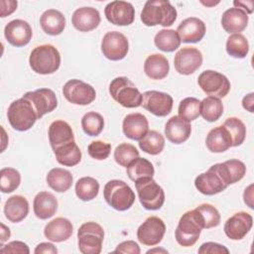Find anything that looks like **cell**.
<instances>
[{
    "label": "cell",
    "mask_w": 254,
    "mask_h": 254,
    "mask_svg": "<svg viewBox=\"0 0 254 254\" xmlns=\"http://www.w3.org/2000/svg\"><path fill=\"white\" fill-rule=\"evenodd\" d=\"M7 118L12 128L21 132L31 129L39 119L32 103L24 97L13 101L9 105Z\"/></svg>",
    "instance_id": "277c9868"
},
{
    "label": "cell",
    "mask_w": 254,
    "mask_h": 254,
    "mask_svg": "<svg viewBox=\"0 0 254 254\" xmlns=\"http://www.w3.org/2000/svg\"><path fill=\"white\" fill-rule=\"evenodd\" d=\"M248 14L240 8L227 9L221 17V26L229 34H240L248 25Z\"/></svg>",
    "instance_id": "cb8c5ba5"
},
{
    "label": "cell",
    "mask_w": 254,
    "mask_h": 254,
    "mask_svg": "<svg viewBox=\"0 0 254 254\" xmlns=\"http://www.w3.org/2000/svg\"><path fill=\"white\" fill-rule=\"evenodd\" d=\"M141 250L139 245L133 240L123 241L117 245L113 253H131V254H140Z\"/></svg>",
    "instance_id": "f907efd6"
},
{
    "label": "cell",
    "mask_w": 254,
    "mask_h": 254,
    "mask_svg": "<svg viewBox=\"0 0 254 254\" xmlns=\"http://www.w3.org/2000/svg\"><path fill=\"white\" fill-rule=\"evenodd\" d=\"M176 19L177 10L168 0H148L141 12V21L148 27H170Z\"/></svg>",
    "instance_id": "6da1fadb"
},
{
    "label": "cell",
    "mask_w": 254,
    "mask_h": 254,
    "mask_svg": "<svg viewBox=\"0 0 254 254\" xmlns=\"http://www.w3.org/2000/svg\"><path fill=\"white\" fill-rule=\"evenodd\" d=\"M33 208L38 218L48 219L54 216L58 210L57 197L50 191H40L34 198Z\"/></svg>",
    "instance_id": "83f0119b"
},
{
    "label": "cell",
    "mask_w": 254,
    "mask_h": 254,
    "mask_svg": "<svg viewBox=\"0 0 254 254\" xmlns=\"http://www.w3.org/2000/svg\"><path fill=\"white\" fill-rule=\"evenodd\" d=\"M138 144L143 152L150 155H158L165 147V138L160 132L150 130Z\"/></svg>",
    "instance_id": "74e56055"
},
{
    "label": "cell",
    "mask_w": 254,
    "mask_h": 254,
    "mask_svg": "<svg viewBox=\"0 0 254 254\" xmlns=\"http://www.w3.org/2000/svg\"><path fill=\"white\" fill-rule=\"evenodd\" d=\"M198 253L200 254H221V253H225L228 254L229 250L216 242H205L203 244L200 245V247L198 248Z\"/></svg>",
    "instance_id": "681fc988"
},
{
    "label": "cell",
    "mask_w": 254,
    "mask_h": 254,
    "mask_svg": "<svg viewBox=\"0 0 254 254\" xmlns=\"http://www.w3.org/2000/svg\"><path fill=\"white\" fill-rule=\"evenodd\" d=\"M134 183L139 200L144 208L158 210L163 206L165 191L153 178H142Z\"/></svg>",
    "instance_id": "ba28073f"
},
{
    "label": "cell",
    "mask_w": 254,
    "mask_h": 254,
    "mask_svg": "<svg viewBox=\"0 0 254 254\" xmlns=\"http://www.w3.org/2000/svg\"><path fill=\"white\" fill-rule=\"evenodd\" d=\"M106 19L116 26H129L134 22L135 9L127 1H112L104 8Z\"/></svg>",
    "instance_id": "2e32d148"
},
{
    "label": "cell",
    "mask_w": 254,
    "mask_h": 254,
    "mask_svg": "<svg viewBox=\"0 0 254 254\" xmlns=\"http://www.w3.org/2000/svg\"><path fill=\"white\" fill-rule=\"evenodd\" d=\"M0 5H1L0 15L2 18H4V17L12 14L17 9L18 2L15 0H2L0 2Z\"/></svg>",
    "instance_id": "816d5d0a"
},
{
    "label": "cell",
    "mask_w": 254,
    "mask_h": 254,
    "mask_svg": "<svg viewBox=\"0 0 254 254\" xmlns=\"http://www.w3.org/2000/svg\"><path fill=\"white\" fill-rule=\"evenodd\" d=\"M202 220L203 229L216 227L220 223V214L215 206L209 203H202L195 208Z\"/></svg>",
    "instance_id": "f6af8a7d"
},
{
    "label": "cell",
    "mask_w": 254,
    "mask_h": 254,
    "mask_svg": "<svg viewBox=\"0 0 254 254\" xmlns=\"http://www.w3.org/2000/svg\"><path fill=\"white\" fill-rule=\"evenodd\" d=\"M101 18L97 9L93 7H81L76 9L71 17L73 27L79 32H90L98 27Z\"/></svg>",
    "instance_id": "603a6c76"
},
{
    "label": "cell",
    "mask_w": 254,
    "mask_h": 254,
    "mask_svg": "<svg viewBox=\"0 0 254 254\" xmlns=\"http://www.w3.org/2000/svg\"><path fill=\"white\" fill-rule=\"evenodd\" d=\"M202 64L200 51L193 47H185L177 52L174 58V65L180 74L189 75L197 70Z\"/></svg>",
    "instance_id": "5bb4252c"
},
{
    "label": "cell",
    "mask_w": 254,
    "mask_h": 254,
    "mask_svg": "<svg viewBox=\"0 0 254 254\" xmlns=\"http://www.w3.org/2000/svg\"><path fill=\"white\" fill-rule=\"evenodd\" d=\"M122 131L127 138L140 141L149 131L148 119L142 113H130L123 119Z\"/></svg>",
    "instance_id": "7402d4cb"
},
{
    "label": "cell",
    "mask_w": 254,
    "mask_h": 254,
    "mask_svg": "<svg viewBox=\"0 0 254 254\" xmlns=\"http://www.w3.org/2000/svg\"><path fill=\"white\" fill-rule=\"evenodd\" d=\"M88 154L95 160H105L108 158L111 152V145L103 141H92L87 148Z\"/></svg>",
    "instance_id": "7dc6e473"
},
{
    "label": "cell",
    "mask_w": 254,
    "mask_h": 254,
    "mask_svg": "<svg viewBox=\"0 0 254 254\" xmlns=\"http://www.w3.org/2000/svg\"><path fill=\"white\" fill-rule=\"evenodd\" d=\"M22 97L32 103L39 119L45 114L54 111L58 106L56 93L50 88H39L34 91H28Z\"/></svg>",
    "instance_id": "9a60e30c"
},
{
    "label": "cell",
    "mask_w": 254,
    "mask_h": 254,
    "mask_svg": "<svg viewBox=\"0 0 254 254\" xmlns=\"http://www.w3.org/2000/svg\"><path fill=\"white\" fill-rule=\"evenodd\" d=\"M63 94L68 102L76 105H88L96 97V91L90 84L75 78L64 83Z\"/></svg>",
    "instance_id": "30bf717a"
},
{
    "label": "cell",
    "mask_w": 254,
    "mask_h": 254,
    "mask_svg": "<svg viewBox=\"0 0 254 254\" xmlns=\"http://www.w3.org/2000/svg\"><path fill=\"white\" fill-rule=\"evenodd\" d=\"M35 254H40V253H49V254H57L58 249L57 247L50 243V242H42L38 244L34 250Z\"/></svg>",
    "instance_id": "f5cc1de1"
},
{
    "label": "cell",
    "mask_w": 254,
    "mask_h": 254,
    "mask_svg": "<svg viewBox=\"0 0 254 254\" xmlns=\"http://www.w3.org/2000/svg\"><path fill=\"white\" fill-rule=\"evenodd\" d=\"M126 173L131 181L136 182L142 178H153L155 170L149 160L138 157L126 167Z\"/></svg>",
    "instance_id": "e575fe53"
},
{
    "label": "cell",
    "mask_w": 254,
    "mask_h": 254,
    "mask_svg": "<svg viewBox=\"0 0 254 254\" xmlns=\"http://www.w3.org/2000/svg\"><path fill=\"white\" fill-rule=\"evenodd\" d=\"M104 230L94 221L84 222L77 230L78 250L83 254H99L102 249Z\"/></svg>",
    "instance_id": "52a82bcc"
},
{
    "label": "cell",
    "mask_w": 254,
    "mask_h": 254,
    "mask_svg": "<svg viewBox=\"0 0 254 254\" xmlns=\"http://www.w3.org/2000/svg\"><path fill=\"white\" fill-rule=\"evenodd\" d=\"M21 183V175L14 168H3L0 171V190L9 193L18 189Z\"/></svg>",
    "instance_id": "7bdbcfd3"
},
{
    "label": "cell",
    "mask_w": 254,
    "mask_h": 254,
    "mask_svg": "<svg viewBox=\"0 0 254 254\" xmlns=\"http://www.w3.org/2000/svg\"><path fill=\"white\" fill-rule=\"evenodd\" d=\"M205 24L196 17L183 20L177 28V33L183 43H197L205 35Z\"/></svg>",
    "instance_id": "ffe728a7"
},
{
    "label": "cell",
    "mask_w": 254,
    "mask_h": 254,
    "mask_svg": "<svg viewBox=\"0 0 254 254\" xmlns=\"http://www.w3.org/2000/svg\"><path fill=\"white\" fill-rule=\"evenodd\" d=\"M99 191V183L91 177H82L75 184V194L83 200L89 201L95 198Z\"/></svg>",
    "instance_id": "f35d334b"
},
{
    "label": "cell",
    "mask_w": 254,
    "mask_h": 254,
    "mask_svg": "<svg viewBox=\"0 0 254 254\" xmlns=\"http://www.w3.org/2000/svg\"><path fill=\"white\" fill-rule=\"evenodd\" d=\"M199 104H200V101L195 97L184 98L179 104V108H178L179 116L183 117L184 119L190 122L195 120L200 115Z\"/></svg>",
    "instance_id": "bcb514c9"
},
{
    "label": "cell",
    "mask_w": 254,
    "mask_h": 254,
    "mask_svg": "<svg viewBox=\"0 0 254 254\" xmlns=\"http://www.w3.org/2000/svg\"><path fill=\"white\" fill-rule=\"evenodd\" d=\"M173 97L166 92L158 90H148L142 94V106L150 113L165 117L173 109Z\"/></svg>",
    "instance_id": "7c38bea8"
},
{
    "label": "cell",
    "mask_w": 254,
    "mask_h": 254,
    "mask_svg": "<svg viewBox=\"0 0 254 254\" xmlns=\"http://www.w3.org/2000/svg\"><path fill=\"white\" fill-rule=\"evenodd\" d=\"M29 213V202L26 197L16 194L9 197L4 205V214L6 218L17 223L24 220Z\"/></svg>",
    "instance_id": "f1b7e54d"
},
{
    "label": "cell",
    "mask_w": 254,
    "mask_h": 254,
    "mask_svg": "<svg viewBox=\"0 0 254 254\" xmlns=\"http://www.w3.org/2000/svg\"><path fill=\"white\" fill-rule=\"evenodd\" d=\"M166 225L158 216L148 217L137 229V238L140 243L146 246L159 244L165 235Z\"/></svg>",
    "instance_id": "4fadbf2b"
},
{
    "label": "cell",
    "mask_w": 254,
    "mask_h": 254,
    "mask_svg": "<svg viewBox=\"0 0 254 254\" xmlns=\"http://www.w3.org/2000/svg\"><path fill=\"white\" fill-rule=\"evenodd\" d=\"M253 104H254V93H249L245 95L242 99V106L249 112H253Z\"/></svg>",
    "instance_id": "11a10c76"
},
{
    "label": "cell",
    "mask_w": 254,
    "mask_h": 254,
    "mask_svg": "<svg viewBox=\"0 0 254 254\" xmlns=\"http://www.w3.org/2000/svg\"><path fill=\"white\" fill-rule=\"evenodd\" d=\"M46 181L52 190L57 192H64L71 188L73 178L69 171L62 168H54L48 173Z\"/></svg>",
    "instance_id": "d6a6232c"
},
{
    "label": "cell",
    "mask_w": 254,
    "mask_h": 254,
    "mask_svg": "<svg viewBox=\"0 0 254 254\" xmlns=\"http://www.w3.org/2000/svg\"><path fill=\"white\" fill-rule=\"evenodd\" d=\"M244 202L250 207L253 208V185H250L248 188L245 189L243 193Z\"/></svg>",
    "instance_id": "9f6ffc18"
},
{
    "label": "cell",
    "mask_w": 254,
    "mask_h": 254,
    "mask_svg": "<svg viewBox=\"0 0 254 254\" xmlns=\"http://www.w3.org/2000/svg\"><path fill=\"white\" fill-rule=\"evenodd\" d=\"M223 126L231 138L232 147L240 146L244 142L246 137V127L239 118L229 117L224 121Z\"/></svg>",
    "instance_id": "60d3db41"
},
{
    "label": "cell",
    "mask_w": 254,
    "mask_h": 254,
    "mask_svg": "<svg viewBox=\"0 0 254 254\" xmlns=\"http://www.w3.org/2000/svg\"><path fill=\"white\" fill-rule=\"evenodd\" d=\"M191 133L190 121L179 115L171 117L165 125V135L173 144H182L186 142Z\"/></svg>",
    "instance_id": "44dd1931"
},
{
    "label": "cell",
    "mask_w": 254,
    "mask_h": 254,
    "mask_svg": "<svg viewBox=\"0 0 254 254\" xmlns=\"http://www.w3.org/2000/svg\"><path fill=\"white\" fill-rule=\"evenodd\" d=\"M154 44L159 50L171 53L180 47L181 39L177 31L172 29H162L156 34Z\"/></svg>",
    "instance_id": "d590c367"
},
{
    "label": "cell",
    "mask_w": 254,
    "mask_h": 254,
    "mask_svg": "<svg viewBox=\"0 0 254 254\" xmlns=\"http://www.w3.org/2000/svg\"><path fill=\"white\" fill-rule=\"evenodd\" d=\"M0 253H12V254H29L30 249L28 245L22 241H11L6 245H3L0 249Z\"/></svg>",
    "instance_id": "c3c4849f"
},
{
    "label": "cell",
    "mask_w": 254,
    "mask_h": 254,
    "mask_svg": "<svg viewBox=\"0 0 254 254\" xmlns=\"http://www.w3.org/2000/svg\"><path fill=\"white\" fill-rule=\"evenodd\" d=\"M4 36L9 44L19 48L30 43L33 31L28 22L21 19H15L5 26Z\"/></svg>",
    "instance_id": "d6986e66"
},
{
    "label": "cell",
    "mask_w": 254,
    "mask_h": 254,
    "mask_svg": "<svg viewBox=\"0 0 254 254\" xmlns=\"http://www.w3.org/2000/svg\"><path fill=\"white\" fill-rule=\"evenodd\" d=\"M73 226L65 217H57L51 220L44 229L46 238L52 242H63L72 234Z\"/></svg>",
    "instance_id": "4316f807"
},
{
    "label": "cell",
    "mask_w": 254,
    "mask_h": 254,
    "mask_svg": "<svg viewBox=\"0 0 254 254\" xmlns=\"http://www.w3.org/2000/svg\"><path fill=\"white\" fill-rule=\"evenodd\" d=\"M226 52L236 59H244L249 52V43L242 34H232L226 41Z\"/></svg>",
    "instance_id": "ab89813d"
},
{
    "label": "cell",
    "mask_w": 254,
    "mask_h": 254,
    "mask_svg": "<svg viewBox=\"0 0 254 254\" xmlns=\"http://www.w3.org/2000/svg\"><path fill=\"white\" fill-rule=\"evenodd\" d=\"M49 141L53 151L74 141L70 125L64 120H56L49 127Z\"/></svg>",
    "instance_id": "d4e9b609"
},
{
    "label": "cell",
    "mask_w": 254,
    "mask_h": 254,
    "mask_svg": "<svg viewBox=\"0 0 254 254\" xmlns=\"http://www.w3.org/2000/svg\"><path fill=\"white\" fill-rule=\"evenodd\" d=\"M156 252H163V253H168V251L167 250H165V249H158V248H155V249H151V250H148L147 251V253L149 254V253H156Z\"/></svg>",
    "instance_id": "680465c9"
},
{
    "label": "cell",
    "mask_w": 254,
    "mask_h": 254,
    "mask_svg": "<svg viewBox=\"0 0 254 254\" xmlns=\"http://www.w3.org/2000/svg\"><path fill=\"white\" fill-rule=\"evenodd\" d=\"M111 97L126 108L139 107L142 104V93L126 76L114 78L109 84Z\"/></svg>",
    "instance_id": "8992f818"
},
{
    "label": "cell",
    "mask_w": 254,
    "mask_h": 254,
    "mask_svg": "<svg viewBox=\"0 0 254 254\" xmlns=\"http://www.w3.org/2000/svg\"><path fill=\"white\" fill-rule=\"evenodd\" d=\"M54 153L58 163L65 167H73L81 160V151L74 141L62 146Z\"/></svg>",
    "instance_id": "836d02e7"
},
{
    "label": "cell",
    "mask_w": 254,
    "mask_h": 254,
    "mask_svg": "<svg viewBox=\"0 0 254 254\" xmlns=\"http://www.w3.org/2000/svg\"><path fill=\"white\" fill-rule=\"evenodd\" d=\"M29 64L36 73L52 74L56 72L61 65V55L58 49L53 45H40L32 50Z\"/></svg>",
    "instance_id": "7a4b0ae2"
},
{
    "label": "cell",
    "mask_w": 254,
    "mask_h": 254,
    "mask_svg": "<svg viewBox=\"0 0 254 254\" xmlns=\"http://www.w3.org/2000/svg\"><path fill=\"white\" fill-rule=\"evenodd\" d=\"M129 51L128 39L117 31L107 32L101 41V52L110 61L123 60Z\"/></svg>",
    "instance_id": "8fae6325"
},
{
    "label": "cell",
    "mask_w": 254,
    "mask_h": 254,
    "mask_svg": "<svg viewBox=\"0 0 254 254\" xmlns=\"http://www.w3.org/2000/svg\"><path fill=\"white\" fill-rule=\"evenodd\" d=\"M203 224L198 211L194 208L185 212L175 231L176 241L183 247H190L198 240Z\"/></svg>",
    "instance_id": "3957f363"
},
{
    "label": "cell",
    "mask_w": 254,
    "mask_h": 254,
    "mask_svg": "<svg viewBox=\"0 0 254 254\" xmlns=\"http://www.w3.org/2000/svg\"><path fill=\"white\" fill-rule=\"evenodd\" d=\"M138 157H139V151L134 145L129 143H122L118 145L114 151L115 162L118 165L125 168Z\"/></svg>",
    "instance_id": "ee69618b"
},
{
    "label": "cell",
    "mask_w": 254,
    "mask_h": 254,
    "mask_svg": "<svg viewBox=\"0 0 254 254\" xmlns=\"http://www.w3.org/2000/svg\"><path fill=\"white\" fill-rule=\"evenodd\" d=\"M196 190L205 195H214L223 191L227 185L212 165L206 172L198 175L194 180Z\"/></svg>",
    "instance_id": "ac0fdd59"
},
{
    "label": "cell",
    "mask_w": 254,
    "mask_h": 254,
    "mask_svg": "<svg viewBox=\"0 0 254 254\" xmlns=\"http://www.w3.org/2000/svg\"><path fill=\"white\" fill-rule=\"evenodd\" d=\"M105 201L118 211L129 209L135 202V193L132 189L120 180H111L107 182L103 189Z\"/></svg>",
    "instance_id": "5b68a950"
},
{
    "label": "cell",
    "mask_w": 254,
    "mask_h": 254,
    "mask_svg": "<svg viewBox=\"0 0 254 254\" xmlns=\"http://www.w3.org/2000/svg\"><path fill=\"white\" fill-rule=\"evenodd\" d=\"M234 7L240 8L243 11H245L247 14H251L253 12V6L254 2L253 1H234L233 2Z\"/></svg>",
    "instance_id": "db71d44e"
},
{
    "label": "cell",
    "mask_w": 254,
    "mask_h": 254,
    "mask_svg": "<svg viewBox=\"0 0 254 254\" xmlns=\"http://www.w3.org/2000/svg\"><path fill=\"white\" fill-rule=\"evenodd\" d=\"M213 166L227 187L239 182L246 174L245 164L237 159H231L223 163H217Z\"/></svg>",
    "instance_id": "484cf974"
},
{
    "label": "cell",
    "mask_w": 254,
    "mask_h": 254,
    "mask_svg": "<svg viewBox=\"0 0 254 254\" xmlns=\"http://www.w3.org/2000/svg\"><path fill=\"white\" fill-rule=\"evenodd\" d=\"M40 25L46 34L58 36L64 30L65 18L59 10L48 9L42 14L40 18Z\"/></svg>",
    "instance_id": "f546056e"
},
{
    "label": "cell",
    "mask_w": 254,
    "mask_h": 254,
    "mask_svg": "<svg viewBox=\"0 0 254 254\" xmlns=\"http://www.w3.org/2000/svg\"><path fill=\"white\" fill-rule=\"evenodd\" d=\"M11 236V231L9 229V227H7L5 224L1 223V246H3V243L9 239Z\"/></svg>",
    "instance_id": "6f0895ef"
},
{
    "label": "cell",
    "mask_w": 254,
    "mask_h": 254,
    "mask_svg": "<svg viewBox=\"0 0 254 254\" xmlns=\"http://www.w3.org/2000/svg\"><path fill=\"white\" fill-rule=\"evenodd\" d=\"M197 83L204 93L216 98H223L230 90V81L222 73L207 69L202 71L197 78Z\"/></svg>",
    "instance_id": "9c48e42d"
},
{
    "label": "cell",
    "mask_w": 254,
    "mask_h": 254,
    "mask_svg": "<svg viewBox=\"0 0 254 254\" xmlns=\"http://www.w3.org/2000/svg\"><path fill=\"white\" fill-rule=\"evenodd\" d=\"M207 149L212 153H222L232 147L231 138L223 125L212 128L205 139Z\"/></svg>",
    "instance_id": "4dcf8cb0"
},
{
    "label": "cell",
    "mask_w": 254,
    "mask_h": 254,
    "mask_svg": "<svg viewBox=\"0 0 254 254\" xmlns=\"http://www.w3.org/2000/svg\"><path fill=\"white\" fill-rule=\"evenodd\" d=\"M170 70L167 58L161 54H153L147 57L144 63V71L151 79H163Z\"/></svg>",
    "instance_id": "1f68e13d"
},
{
    "label": "cell",
    "mask_w": 254,
    "mask_h": 254,
    "mask_svg": "<svg viewBox=\"0 0 254 254\" xmlns=\"http://www.w3.org/2000/svg\"><path fill=\"white\" fill-rule=\"evenodd\" d=\"M199 112L202 118L208 122H214L223 113V104L219 98L207 96L200 101Z\"/></svg>",
    "instance_id": "8d00e7d4"
},
{
    "label": "cell",
    "mask_w": 254,
    "mask_h": 254,
    "mask_svg": "<svg viewBox=\"0 0 254 254\" xmlns=\"http://www.w3.org/2000/svg\"><path fill=\"white\" fill-rule=\"evenodd\" d=\"M253 217L246 211H239L230 216L224 223V233L231 240H241L251 230Z\"/></svg>",
    "instance_id": "e0dca14e"
},
{
    "label": "cell",
    "mask_w": 254,
    "mask_h": 254,
    "mask_svg": "<svg viewBox=\"0 0 254 254\" xmlns=\"http://www.w3.org/2000/svg\"><path fill=\"white\" fill-rule=\"evenodd\" d=\"M81 127L86 135L91 137L98 136L103 130L104 119L97 112H87L81 118Z\"/></svg>",
    "instance_id": "b9f144b4"
}]
</instances>
